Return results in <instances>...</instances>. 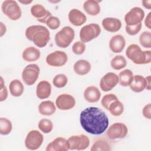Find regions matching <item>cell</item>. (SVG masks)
Masks as SVG:
<instances>
[{
	"label": "cell",
	"instance_id": "6da1fadb",
	"mask_svg": "<svg viewBox=\"0 0 151 151\" xmlns=\"http://www.w3.org/2000/svg\"><path fill=\"white\" fill-rule=\"evenodd\" d=\"M80 122L83 129L88 133L99 135L108 127L109 120L106 114L100 109L89 107L84 109L80 115Z\"/></svg>",
	"mask_w": 151,
	"mask_h": 151
},
{
	"label": "cell",
	"instance_id": "7a4b0ae2",
	"mask_svg": "<svg viewBox=\"0 0 151 151\" xmlns=\"http://www.w3.org/2000/svg\"><path fill=\"white\" fill-rule=\"evenodd\" d=\"M25 36L28 40L32 41L36 46L40 48L45 47L50 40L49 30L41 25L28 27L25 30Z\"/></svg>",
	"mask_w": 151,
	"mask_h": 151
},
{
	"label": "cell",
	"instance_id": "3957f363",
	"mask_svg": "<svg viewBox=\"0 0 151 151\" xmlns=\"http://www.w3.org/2000/svg\"><path fill=\"white\" fill-rule=\"evenodd\" d=\"M126 55L136 64H147L151 62V51H143L136 44L128 46L126 50Z\"/></svg>",
	"mask_w": 151,
	"mask_h": 151
},
{
	"label": "cell",
	"instance_id": "277c9868",
	"mask_svg": "<svg viewBox=\"0 0 151 151\" xmlns=\"http://www.w3.org/2000/svg\"><path fill=\"white\" fill-rule=\"evenodd\" d=\"M75 36L74 29L70 26L64 27L55 35V42L57 46L65 48L73 41Z\"/></svg>",
	"mask_w": 151,
	"mask_h": 151
},
{
	"label": "cell",
	"instance_id": "5b68a950",
	"mask_svg": "<svg viewBox=\"0 0 151 151\" xmlns=\"http://www.w3.org/2000/svg\"><path fill=\"white\" fill-rule=\"evenodd\" d=\"M1 9L4 14L6 15L12 21L19 19L22 15L20 6L14 0H6L3 1L1 5Z\"/></svg>",
	"mask_w": 151,
	"mask_h": 151
},
{
	"label": "cell",
	"instance_id": "8992f818",
	"mask_svg": "<svg viewBox=\"0 0 151 151\" xmlns=\"http://www.w3.org/2000/svg\"><path fill=\"white\" fill-rule=\"evenodd\" d=\"M101 32L99 24L91 23L83 27L80 31V38L83 42H88L96 38Z\"/></svg>",
	"mask_w": 151,
	"mask_h": 151
},
{
	"label": "cell",
	"instance_id": "52a82bcc",
	"mask_svg": "<svg viewBox=\"0 0 151 151\" xmlns=\"http://www.w3.org/2000/svg\"><path fill=\"white\" fill-rule=\"evenodd\" d=\"M40 72V67L35 64L27 65L22 72V78L28 86H32L37 81Z\"/></svg>",
	"mask_w": 151,
	"mask_h": 151
},
{
	"label": "cell",
	"instance_id": "ba28073f",
	"mask_svg": "<svg viewBox=\"0 0 151 151\" xmlns=\"http://www.w3.org/2000/svg\"><path fill=\"white\" fill-rule=\"evenodd\" d=\"M43 135L37 130L29 132L25 139V146L29 150H37L43 143Z\"/></svg>",
	"mask_w": 151,
	"mask_h": 151
},
{
	"label": "cell",
	"instance_id": "9c48e42d",
	"mask_svg": "<svg viewBox=\"0 0 151 151\" xmlns=\"http://www.w3.org/2000/svg\"><path fill=\"white\" fill-rule=\"evenodd\" d=\"M128 133L126 125L123 123H115L111 124L107 131V136L110 139H123Z\"/></svg>",
	"mask_w": 151,
	"mask_h": 151
},
{
	"label": "cell",
	"instance_id": "30bf717a",
	"mask_svg": "<svg viewBox=\"0 0 151 151\" xmlns=\"http://www.w3.org/2000/svg\"><path fill=\"white\" fill-rule=\"evenodd\" d=\"M145 17V12L140 7L132 8L124 16L126 25H135L140 24Z\"/></svg>",
	"mask_w": 151,
	"mask_h": 151
},
{
	"label": "cell",
	"instance_id": "8fae6325",
	"mask_svg": "<svg viewBox=\"0 0 151 151\" xmlns=\"http://www.w3.org/2000/svg\"><path fill=\"white\" fill-rule=\"evenodd\" d=\"M68 141L70 150H85L90 145V139L85 134L71 136L68 139Z\"/></svg>",
	"mask_w": 151,
	"mask_h": 151
},
{
	"label": "cell",
	"instance_id": "7c38bea8",
	"mask_svg": "<svg viewBox=\"0 0 151 151\" xmlns=\"http://www.w3.org/2000/svg\"><path fill=\"white\" fill-rule=\"evenodd\" d=\"M46 63L52 67L64 65L68 60L67 54L62 51H55L49 54L46 57Z\"/></svg>",
	"mask_w": 151,
	"mask_h": 151
},
{
	"label": "cell",
	"instance_id": "4fadbf2b",
	"mask_svg": "<svg viewBox=\"0 0 151 151\" xmlns=\"http://www.w3.org/2000/svg\"><path fill=\"white\" fill-rule=\"evenodd\" d=\"M119 83V76L112 72L106 73L100 80V87L104 91L111 90Z\"/></svg>",
	"mask_w": 151,
	"mask_h": 151
},
{
	"label": "cell",
	"instance_id": "5bb4252c",
	"mask_svg": "<svg viewBox=\"0 0 151 151\" xmlns=\"http://www.w3.org/2000/svg\"><path fill=\"white\" fill-rule=\"evenodd\" d=\"M76 104V100L73 96L68 94L59 95L55 100L57 107L61 110H68L73 109Z\"/></svg>",
	"mask_w": 151,
	"mask_h": 151
},
{
	"label": "cell",
	"instance_id": "9a60e30c",
	"mask_svg": "<svg viewBox=\"0 0 151 151\" xmlns=\"http://www.w3.org/2000/svg\"><path fill=\"white\" fill-rule=\"evenodd\" d=\"M31 13L38 21L42 23H45L47 20L51 17V12L47 10L43 5L38 4H36L31 6Z\"/></svg>",
	"mask_w": 151,
	"mask_h": 151
},
{
	"label": "cell",
	"instance_id": "2e32d148",
	"mask_svg": "<svg viewBox=\"0 0 151 151\" xmlns=\"http://www.w3.org/2000/svg\"><path fill=\"white\" fill-rule=\"evenodd\" d=\"M45 150L47 151H67L70 150L68 139L62 137H58L49 143Z\"/></svg>",
	"mask_w": 151,
	"mask_h": 151
},
{
	"label": "cell",
	"instance_id": "e0dca14e",
	"mask_svg": "<svg viewBox=\"0 0 151 151\" xmlns=\"http://www.w3.org/2000/svg\"><path fill=\"white\" fill-rule=\"evenodd\" d=\"M68 20L74 26L78 27L84 24L87 21L86 15L77 9H72L68 13Z\"/></svg>",
	"mask_w": 151,
	"mask_h": 151
},
{
	"label": "cell",
	"instance_id": "ac0fdd59",
	"mask_svg": "<svg viewBox=\"0 0 151 151\" xmlns=\"http://www.w3.org/2000/svg\"><path fill=\"white\" fill-rule=\"evenodd\" d=\"M101 24L105 30L110 32H117L122 27V22L116 18H105L103 19Z\"/></svg>",
	"mask_w": 151,
	"mask_h": 151
},
{
	"label": "cell",
	"instance_id": "d6986e66",
	"mask_svg": "<svg viewBox=\"0 0 151 151\" xmlns=\"http://www.w3.org/2000/svg\"><path fill=\"white\" fill-rule=\"evenodd\" d=\"M126 45V40L123 36L118 34L112 37L109 41V47L114 53L121 52Z\"/></svg>",
	"mask_w": 151,
	"mask_h": 151
},
{
	"label": "cell",
	"instance_id": "ffe728a7",
	"mask_svg": "<svg viewBox=\"0 0 151 151\" xmlns=\"http://www.w3.org/2000/svg\"><path fill=\"white\" fill-rule=\"evenodd\" d=\"M51 93V86L45 80L41 81L36 87V95L40 99H45L50 97Z\"/></svg>",
	"mask_w": 151,
	"mask_h": 151
},
{
	"label": "cell",
	"instance_id": "44dd1931",
	"mask_svg": "<svg viewBox=\"0 0 151 151\" xmlns=\"http://www.w3.org/2000/svg\"><path fill=\"white\" fill-rule=\"evenodd\" d=\"M101 97V92L99 89L94 86L87 87L84 91V98L89 103L97 102Z\"/></svg>",
	"mask_w": 151,
	"mask_h": 151
},
{
	"label": "cell",
	"instance_id": "7402d4cb",
	"mask_svg": "<svg viewBox=\"0 0 151 151\" xmlns=\"http://www.w3.org/2000/svg\"><path fill=\"white\" fill-rule=\"evenodd\" d=\"M129 86L130 89L134 92H142L146 87V78L142 76L135 75L133 76V80Z\"/></svg>",
	"mask_w": 151,
	"mask_h": 151
},
{
	"label": "cell",
	"instance_id": "603a6c76",
	"mask_svg": "<svg viewBox=\"0 0 151 151\" xmlns=\"http://www.w3.org/2000/svg\"><path fill=\"white\" fill-rule=\"evenodd\" d=\"M40 51L32 46L26 48L22 52V58L27 62H32L38 60L40 57Z\"/></svg>",
	"mask_w": 151,
	"mask_h": 151
},
{
	"label": "cell",
	"instance_id": "cb8c5ba5",
	"mask_svg": "<svg viewBox=\"0 0 151 151\" xmlns=\"http://www.w3.org/2000/svg\"><path fill=\"white\" fill-rule=\"evenodd\" d=\"M91 64L86 60H79L73 65L74 72L79 76H84L88 74L91 70Z\"/></svg>",
	"mask_w": 151,
	"mask_h": 151
},
{
	"label": "cell",
	"instance_id": "d4e9b609",
	"mask_svg": "<svg viewBox=\"0 0 151 151\" xmlns=\"http://www.w3.org/2000/svg\"><path fill=\"white\" fill-rule=\"evenodd\" d=\"M84 10L90 15L95 16L100 12V6L99 1L87 0L83 4Z\"/></svg>",
	"mask_w": 151,
	"mask_h": 151
},
{
	"label": "cell",
	"instance_id": "484cf974",
	"mask_svg": "<svg viewBox=\"0 0 151 151\" xmlns=\"http://www.w3.org/2000/svg\"><path fill=\"white\" fill-rule=\"evenodd\" d=\"M56 111L55 104L50 101L46 100L40 103L38 106L39 113L44 116H51Z\"/></svg>",
	"mask_w": 151,
	"mask_h": 151
},
{
	"label": "cell",
	"instance_id": "4316f807",
	"mask_svg": "<svg viewBox=\"0 0 151 151\" xmlns=\"http://www.w3.org/2000/svg\"><path fill=\"white\" fill-rule=\"evenodd\" d=\"M9 89L10 93L12 96L19 97L22 94L24 90V87L20 80L15 79L12 80L9 83Z\"/></svg>",
	"mask_w": 151,
	"mask_h": 151
},
{
	"label": "cell",
	"instance_id": "83f0119b",
	"mask_svg": "<svg viewBox=\"0 0 151 151\" xmlns=\"http://www.w3.org/2000/svg\"><path fill=\"white\" fill-rule=\"evenodd\" d=\"M133 76L132 71L129 69L124 70L119 74V83L122 86H129L133 80Z\"/></svg>",
	"mask_w": 151,
	"mask_h": 151
},
{
	"label": "cell",
	"instance_id": "f1b7e54d",
	"mask_svg": "<svg viewBox=\"0 0 151 151\" xmlns=\"http://www.w3.org/2000/svg\"><path fill=\"white\" fill-rule=\"evenodd\" d=\"M108 110L111 115L114 116H119L123 113L124 106L123 103L117 99L113 101L109 105Z\"/></svg>",
	"mask_w": 151,
	"mask_h": 151
},
{
	"label": "cell",
	"instance_id": "f546056e",
	"mask_svg": "<svg viewBox=\"0 0 151 151\" xmlns=\"http://www.w3.org/2000/svg\"><path fill=\"white\" fill-rule=\"evenodd\" d=\"M127 65V61L126 58L122 55L115 56L110 62L111 68L116 70H120L124 68Z\"/></svg>",
	"mask_w": 151,
	"mask_h": 151
},
{
	"label": "cell",
	"instance_id": "4dcf8cb0",
	"mask_svg": "<svg viewBox=\"0 0 151 151\" xmlns=\"http://www.w3.org/2000/svg\"><path fill=\"white\" fill-rule=\"evenodd\" d=\"M12 125L11 122L4 117L0 118V133L2 135H7L12 130Z\"/></svg>",
	"mask_w": 151,
	"mask_h": 151
},
{
	"label": "cell",
	"instance_id": "1f68e13d",
	"mask_svg": "<svg viewBox=\"0 0 151 151\" xmlns=\"http://www.w3.org/2000/svg\"><path fill=\"white\" fill-rule=\"evenodd\" d=\"M39 129L44 133H50L53 129L52 122L47 119H41L38 124Z\"/></svg>",
	"mask_w": 151,
	"mask_h": 151
},
{
	"label": "cell",
	"instance_id": "d6a6232c",
	"mask_svg": "<svg viewBox=\"0 0 151 151\" xmlns=\"http://www.w3.org/2000/svg\"><path fill=\"white\" fill-rule=\"evenodd\" d=\"M90 150L91 151H109L111 150V147L106 140H99L93 143Z\"/></svg>",
	"mask_w": 151,
	"mask_h": 151
},
{
	"label": "cell",
	"instance_id": "836d02e7",
	"mask_svg": "<svg viewBox=\"0 0 151 151\" xmlns=\"http://www.w3.org/2000/svg\"><path fill=\"white\" fill-rule=\"evenodd\" d=\"M139 42L144 48H150L151 47V32L144 31L139 36Z\"/></svg>",
	"mask_w": 151,
	"mask_h": 151
},
{
	"label": "cell",
	"instance_id": "e575fe53",
	"mask_svg": "<svg viewBox=\"0 0 151 151\" xmlns=\"http://www.w3.org/2000/svg\"><path fill=\"white\" fill-rule=\"evenodd\" d=\"M67 82L68 78L63 74L56 75L52 80V84L57 88H63L65 87L67 84Z\"/></svg>",
	"mask_w": 151,
	"mask_h": 151
},
{
	"label": "cell",
	"instance_id": "d590c367",
	"mask_svg": "<svg viewBox=\"0 0 151 151\" xmlns=\"http://www.w3.org/2000/svg\"><path fill=\"white\" fill-rule=\"evenodd\" d=\"M117 99H118L117 97L114 94H113V93L107 94L103 97L101 100V104L104 109H106V110H108L109 105L113 101Z\"/></svg>",
	"mask_w": 151,
	"mask_h": 151
},
{
	"label": "cell",
	"instance_id": "8d00e7d4",
	"mask_svg": "<svg viewBox=\"0 0 151 151\" xmlns=\"http://www.w3.org/2000/svg\"><path fill=\"white\" fill-rule=\"evenodd\" d=\"M86 50V45L80 41H76L72 46V51L76 55H81Z\"/></svg>",
	"mask_w": 151,
	"mask_h": 151
},
{
	"label": "cell",
	"instance_id": "74e56055",
	"mask_svg": "<svg viewBox=\"0 0 151 151\" xmlns=\"http://www.w3.org/2000/svg\"><path fill=\"white\" fill-rule=\"evenodd\" d=\"M45 24L51 29H57L60 25V21L58 17L51 16L46 21Z\"/></svg>",
	"mask_w": 151,
	"mask_h": 151
},
{
	"label": "cell",
	"instance_id": "f35d334b",
	"mask_svg": "<svg viewBox=\"0 0 151 151\" xmlns=\"http://www.w3.org/2000/svg\"><path fill=\"white\" fill-rule=\"evenodd\" d=\"M142 23L135 25H126L125 29L126 32L130 35H134L139 32L142 28Z\"/></svg>",
	"mask_w": 151,
	"mask_h": 151
},
{
	"label": "cell",
	"instance_id": "ab89813d",
	"mask_svg": "<svg viewBox=\"0 0 151 151\" xmlns=\"http://www.w3.org/2000/svg\"><path fill=\"white\" fill-rule=\"evenodd\" d=\"M142 114L143 116L149 119H151V104L150 103H148L147 104L145 105L142 110Z\"/></svg>",
	"mask_w": 151,
	"mask_h": 151
},
{
	"label": "cell",
	"instance_id": "60d3db41",
	"mask_svg": "<svg viewBox=\"0 0 151 151\" xmlns=\"http://www.w3.org/2000/svg\"><path fill=\"white\" fill-rule=\"evenodd\" d=\"M8 97V90L5 86L0 88V101H3Z\"/></svg>",
	"mask_w": 151,
	"mask_h": 151
},
{
	"label": "cell",
	"instance_id": "b9f144b4",
	"mask_svg": "<svg viewBox=\"0 0 151 151\" xmlns=\"http://www.w3.org/2000/svg\"><path fill=\"white\" fill-rule=\"evenodd\" d=\"M150 14L151 12H149V14H147V15L146 16V17L145 18V26L146 27H147L149 29H151V17H150Z\"/></svg>",
	"mask_w": 151,
	"mask_h": 151
},
{
	"label": "cell",
	"instance_id": "7bdbcfd3",
	"mask_svg": "<svg viewBox=\"0 0 151 151\" xmlns=\"http://www.w3.org/2000/svg\"><path fill=\"white\" fill-rule=\"evenodd\" d=\"M142 3L143 4V6L148 9H151V1L150 0H144L142 1Z\"/></svg>",
	"mask_w": 151,
	"mask_h": 151
},
{
	"label": "cell",
	"instance_id": "ee69618b",
	"mask_svg": "<svg viewBox=\"0 0 151 151\" xmlns=\"http://www.w3.org/2000/svg\"><path fill=\"white\" fill-rule=\"evenodd\" d=\"M0 25H1V34H0V37H2L6 32V26L3 24V22H0Z\"/></svg>",
	"mask_w": 151,
	"mask_h": 151
},
{
	"label": "cell",
	"instance_id": "f6af8a7d",
	"mask_svg": "<svg viewBox=\"0 0 151 151\" xmlns=\"http://www.w3.org/2000/svg\"><path fill=\"white\" fill-rule=\"evenodd\" d=\"M145 78H146V88L148 90H150V76H148Z\"/></svg>",
	"mask_w": 151,
	"mask_h": 151
},
{
	"label": "cell",
	"instance_id": "bcb514c9",
	"mask_svg": "<svg viewBox=\"0 0 151 151\" xmlns=\"http://www.w3.org/2000/svg\"><path fill=\"white\" fill-rule=\"evenodd\" d=\"M32 2V1H19V2H20V3L23 4H25V5L31 4Z\"/></svg>",
	"mask_w": 151,
	"mask_h": 151
},
{
	"label": "cell",
	"instance_id": "7dc6e473",
	"mask_svg": "<svg viewBox=\"0 0 151 151\" xmlns=\"http://www.w3.org/2000/svg\"><path fill=\"white\" fill-rule=\"evenodd\" d=\"M5 86V84L4 82V80L3 78L2 77H1V84H0V88L4 87Z\"/></svg>",
	"mask_w": 151,
	"mask_h": 151
}]
</instances>
